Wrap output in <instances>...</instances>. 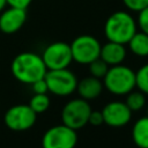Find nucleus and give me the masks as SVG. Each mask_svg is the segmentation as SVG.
<instances>
[{
    "label": "nucleus",
    "instance_id": "f257e3e1",
    "mask_svg": "<svg viewBox=\"0 0 148 148\" xmlns=\"http://www.w3.org/2000/svg\"><path fill=\"white\" fill-rule=\"evenodd\" d=\"M10 69L17 81L27 84L43 79L47 72L42 56L34 52H22L17 54L12 61Z\"/></svg>",
    "mask_w": 148,
    "mask_h": 148
},
{
    "label": "nucleus",
    "instance_id": "f03ea898",
    "mask_svg": "<svg viewBox=\"0 0 148 148\" xmlns=\"http://www.w3.org/2000/svg\"><path fill=\"white\" fill-rule=\"evenodd\" d=\"M136 21L130 13L118 10L106 18L104 24V34L110 42L127 44L132 36L136 32Z\"/></svg>",
    "mask_w": 148,
    "mask_h": 148
},
{
    "label": "nucleus",
    "instance_id": "7ed1b4c3",
    "mask_svg": "<svg viewBox=\"0 0 148 148\" xmlns=\"http://www.w3.org/2000/svg\"><path fill=\"white\" fill-rule=\"evenodd\" d=\"M103 84L113 95H127L135 88V72L121 64L111 66L103 77Z\"/></svg>",
    "mask_w": 148,
    "mask_h": 148
},
{
    "label": "nucleus",
    "instance_id": "20e7f679",
    "mask_svg": "<svg viewBox=\"0 0 148 148\" xmlns=\"http://www.w3.org/2000/svg\"><path fill=\"white\" fill-rule=\"evenodd\" d=\"M44 79L49 91L56 96H68L76 90L77 79L68 68L47 69Z\"/></svg>",
    "mask_w": 148,
    "mask_h": 148
},
{
    "label": "nucleus",
    "instance_id": "39448f33",
    "mask_svg": "<svg viewBox=\"0 0 148 148\" xmlns=\"http://www.w3.org/2000/svg\"><path fill=\"white\" fill-rule=\"evenodd\" d=\"M91 112V106L83 98H75L65 104L61 111L62 124L73 128L80 130L88 124V118Z\"/></svg>",
    "mask_w": 148,
    "mask_h": 148
},
{
    "label": "nucleus",
    "instance_id": "423d86ee",
    "mask_svg": "<svg viewBox=\"0 0 148 148\" xmlns=\"http://www.w3.org/2000/svg\"><path fill=\"white\" fill-rule=\"evenodd\" d=\"M69 45L73 60L79 64L89 65L91 61L99 58L102 45L98 42V39L94 36L81 35L76 37Z\"/></svg>",
    "mask_w": 148,
    "mask_h": 148
},
{
    "label": "nucleus",
    "instance_id": "0eeeda50",
    "mask_svg": "<svg viewBox=\"0 0 148 148\" xmlns=\"http://www.w3.org/2000/svg\"><path fill=\"white\" fill-rule=\"evenodd\" d=\"M37 114L29 104H17L9 108L3 117L6 126L15 132H22L31 128L36 123Z\"/></svg>",
    "mask_w": 148,
    "mask_h": 148
},
{
    "label": "nucleus",
    "instance_id": "6e6552de",
    "mask_svg": "<svg viewBox=\"0 0 148 148\" xmlns=\"http://www.w3.org/2000/svg\"><path fill=\"white\" fill-rule=\"evenodd\" d=\"M77 141L76 131L61 124L50 127L43 135V148H74Z\"/></svg>",
    "mask_w": 148,
    "mask_h": 148
},
{
    "label": "nucleus",
    "instance_id": "1a4fd4ad",
    "mask_svg": "<svg viewBox=\"0 0 148 148\" xmlns=\"http://www.w3.org/2000/svg\"><path fill=\"white\" fill-rule=\"evenodd\" d=\"M47 69L68 68L73 61L71 45L66 42H54L45 47L42 54Z\"/></svg>",
    "mask_w": 148,
    "mask_h": 148
},
{
    "label": "nucleus",
    "instance_id": "9d476101",
    "mask_svg": "<svg viewBox=\"0 0 148 148\" xmlns=\"http://www.w3.org/2000/svg\"><path fill=\"white\" fill-rule=\"evenodd\" d=\"M104 123L112 127H121L130 123L132 111L125 104V102H110L102 110Z\"/></svg>",
    "mask_w": 148,
    "mask_h": 148
},
{
    "label": "nucleus",
    "instance_id": "9b49d317",
    "mask_svg": "<svg viewBox=\"0 0 148 148\" xmlns=\"http://www.w3.org/2000/svg\"><path fill=\"white\" fill-rule=\"evenodd\" d=\"M27 21V10L23 8L8 7L0 12V30L3 34L18 31Z\"/></svg>",
    "mask_w": 148,
    "mask_h": 148
},
{
    "label": "nucleus",
    "instance_id": "f8f14e48",
    "mask_svg": "<svg viewBox=\"0 0 148 148\" xmlns=\"http://www.w3.org/2000/svg\"><path fill=\"white\" fill-rule=\"evenodd\" d=\"M126 47L125 44L108 42L101 46L99 58L104 60L109 66H114L121 64L126 58Z\"/></svg>",
    "mask_w": 148,
    "mask_h": 148
},
{
    "label": "nucleus",
    "instance_id": "ddd939ff",
    "mask_svg": "<svg viewBox=\"0 0 148 148\" xmlns=\"http://www.w3.org/2000/svg\"><path fill=\"white\" fill-rule=\"evenodd\" d=\"M76 90L81 98L86 101L95 99L97 98L103 90V83L101 82V79H97L95 76H87L82 79L80 82H77Z\"/></svg>",
    "mask_w": 148,
    "mask_h": 148
},
{
    "label": "nucleus",
    "instance_id": "4468645a",
    "mask_svg": "<svg viewBox=\"0 0 148 148\" xmlns=\"http://www.w3.org/2000/svg\"><path fill=\"white\" fill-rule=\"evenodd\" d=\"M132 139L139 148H148V116L135 121L132 128Z\"/></svg>",
    "mask_w": 148,
    "mask_h": 148
},
{
    "label": "nucleus",
    "instance_id": "2eb2a0df",
    "mask_svg": "<svg viewBox=\"0 0 148 148\" xmlns=\"http://www.w3.org/2000/svg\"><path fill=\"white\" fill-rule=\"evenodd\" d=\"M128 47L132 53L138 57L148 56V34L142 31H136L132 38L128 40Z\"/></svg>",
    "mask_w": 148,
    "mask_h": 148
},
{
    "label": "nucleus",
    "instance_id": "dca6fc26",
    "mask_svg": "<svg viewBox=\"0 0 148 148\" xmlns=\"http://www.w3.org/2000/svg\"><path fill=\"white\" fill-rule=\"evenodd\" d=\"M125 104L128 106V109L133 112V111H139L141 110L145 104H146V97L145 94L141 92L140 90H132L127 94L126 97V102Z\"/></svg>",
    "mask_w": 148,
    "mask_h": 148
},
{
    "label": "nucleus",
    "instance_id": "f3484780",
    "mask_svg": "<svg viewBox=\"0 0 148 148\" xmlns=\"http://www.w3.org/2000/svg\"><path fill=\"white\" fill-rule=\"evenodd\" d=\"M29 106L36 112V114L44 113L50 108V98L46 94H34L29 101Z\"/></svg>",
    "mask_w": 148,
    "mask_h": 148
},
{
    "label": "nucleus",
    "instance_id": "a211bd4d",
    "mask_svg": "<svg viewBox=\"0 0 148 148\" xmlns=\"http://www.w3.org/2000/svg\"><path fill=\"white\" fill-rule=\"evenodd\" d=\"M135 87L145 95H148V64L135 72Z\"/></svg>",
    "mask_w": 148,
    "mask_h": 148
},
{
    "label": "nucleus",
    "instance_id": "6ab92c4d",
    "mask_svg": "<svg viewBox=\"0 0 148 148\" xmlns=\"http://www.w3.org/2000/svg\"><path fill=\"white\" fill-rule=\"evenodd\" d=\"M108 69H109V65L104 60H102L101 58H97L89 64L90 74L97 79H103L104 75L106 74Z\"/></svg>",
    "mask_w": 148,
    "mask_h": 148
},
{
    "label": "nucleus",
    "instance_id": "aec40b11",
    "mask_svg": "<svg viewBox=\"0 0 148 148\" xmlns=\"http://www.w3.org/2000/svg\"><path fill=\"white\" fill-rule=\"evenodd\" d=\"M136 24L142 32L148 34V6L139 12Z\"/></svg>",
    "mask_w": 148,
    "mask_h": 148
},
{
    "label": "nucleus",
    "instance_id": "412c9836",
    "mask_svg": "<svg viewBox=\"0 0 148 148\" xmlns=\"http://www.w3.org/2000/svg\"><path fill=\"white\" fill-rule=\"evenodd\" d=\"M123 2L130 10L138 13L148 6V0H123Z\"/></svg>",
    "mask_w": 148,
    "mask_h": 148
},
{
    "label": "nucleus",
    "instance_id": "4be33fe9",
    "mask_svg": "<svg viewBox=\"0 0 148 148\" xmlns=\"http://www.w3.org/2000/svg\"><path fill=\"white\" fill-rule=\"evenodd\" d=\"M31 88H32L34 94H46V92H49V88H47V84H46V81H45L44 77L35 81L34 83H31Z\"/></svg>",
    "mask_w": 148,
    "mask_h": 148
},
{
    "label": "nucleus",
    "instance_id": "5701e85b",
    "mask_svg": "<svg viewBox=\"0 0 148 148\" xmlns=\"http://www.w3.org/2000/svg\"><path fill=\"white\" fill-rule=\"evenodd\" d=\"M88 123L91 124L92 126H99V125H102L104 123L102 111H92L91 110V112L89 114V118H88Z\"/></svg>",
    "mask_w": 148,
    "mask_h": 148
},
{
    "label": "nucleus",
    "instance_id": "b1692460",
    "mask_svg": "<svg viewBox=\"0 0 148 148\" xmlns=\"http://www.w3.org/2000/svg\"><path fill=\"white\" fill-rule=\"evenodd\" d=\"M32 0H6L7 5L9 7H16V8H23L27 9Z\"/></svg>",
    "mask_w": 148,
    "mask_h": 148
},
{
    "label": "nucleus",
    "instance_id": "393cba45",
    "mask_svg": "<svg viewBox=\"0 0 148 148\" xmlns=\"http://www.w3.org/2000/svg\"><path fill=\"white\" fill-rule=\"evenodd\" d=\"M7 6V2L6 0H0V12H2L5 9V7Z\"/></svg>",
    "mask_w": 148,
    "mask_h": 148
},
{
    "label": "nucleus",
    "instance_id": "a878e982",
    "mask_svg": "<svg viewBox=\"0 0 148 148\" xmlns=\"http://www.w3.org/2000/svg\"><path fill=\"white\" fill-rule=\"evenodd\" d=\"M147 116H148V109H147Z\"/></svg>",
    "mask_w": 148,
    "mask_h": 148
}]
</instances>
